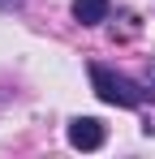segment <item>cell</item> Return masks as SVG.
Returning <instances> with one entry per match:
<instances>
[{
    "label": "cell",
    "mask_w": 155,
    "mask_h": 159,
    "mask_svg": "<svg viewBox=\"0 0 155 159\" xmlns=\"http://www.w3.org/2000/svg\"><path fill=\"white\" fill-rule=\"evenodd\" d=\"M91 86H95V95L103 103H112V107H138L147 95H155V90H142L138 82L121 78V73H112L103 65H91Z\"/></svg>",
    "instance_id": "6da1fadb"
},
{
    "label": "cell",
    "mask_w": 155,
    "mask_h": 159,
    "mask_svg": "<svg viewBox=\"0 0 155 159\" xmlns=\"http://www.w3.org/2000/svg\"><path fill=\"white\" fill-rule=\"evenodd\" d=\"M69 146H78V151H99L103 146V125L95 116H78L73 125H69Z\"/></svg>",
    "instance_id": "7a4b0ae2"
},
{
    "label": "cell",
    "mask_w": 155,
    "mask_h": 159,
    "mask_svg": "<svg viewBox=\"0 0 155 159\" xmlns=\"http://www.w3.org/2000/svg\"><path fill=\"white\" fill-rule=\"evenodd\" d=\"M73 17L82 26H99L108 22V0H73Z\"/></svg>",
    "instance_id": "3957f363"
}]
</instances>
